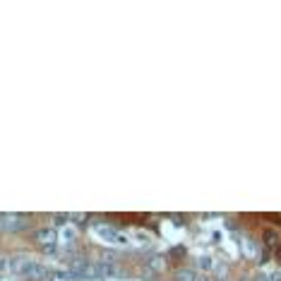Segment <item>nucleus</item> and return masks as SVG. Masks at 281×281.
Here are the masks:
<instances>
[{
	"mask_svg": "<svg viewBox=\"0 0 281 281\" xmlns=\"http://www.w3.org/2000/svg\"><path fill=\"white\" fill-rule=\"evenodd\" d=\"M173 281H197V272L190 267H180L173 272Z\"/></svg>",
	"mask_w": 281,
	"mask_h": 281,
	"instance_id": "423d86ee",
	"label": "nucleus"
},
{
	"mask_svg": "<svg viewBox=\"0 0 281 281\" xmlns=\"http://www.w3.org/2000/svg\"><path fill=\"white\" fill-rule=\"evenodd\" d=\"M70 219H72V224H75L77 228H82V224H87V221H89V214H72Z\"/></svg>",
	"mask_w": 281,
	"mask_h": 281,
	"instance_id": "0eeeda50",
	"label": "nucleus"
},
{
	"mask_svg": "<svg viewBox=\"0 0 281 281\" xmlns=\"http://www.w3.org/2000/svg\"><path fill=\"white\" fill-rule=\"evenodd\" d=\"M77 238V226L75 224H63L58 231V243L63 245H72V241Z\"/></svg>",
	"mask_w": 281,
	"mask_h": 281,
	"instance_id": "20e7f679",
	"label": "nucleus"
},
{
	"mask_svg": "<svg viewBox=\"0 0 281 281\" xmlns=\"http://www.w3.org/2000/svg\"><path fill=\"white\" fill-rule=\"evenodd\" d=\"M200 267H202V269H211V260H209V257H202V260H200Z\"/></svg>",
	"mask_w": 281,
	"mask_h": 281,
	"instance_id": "1a4fd4ad",
	"label": "nucleus"
},
{
	"mask_svg": "<svg viewBox=\"0 0 281 281\" xmlns=\"http://www.w3.org/2000/svg\"><path fill=\"white\" fill-rule=\"evenodd\" d=\"M260 281H281V272H264L260 274Z\"/></svg>",
	"mask_w": 281,
	"mask_h": 281,
	"instance_id": "6e6552de",
	"label": "nucleus"
},
{
	"mask_svg": "<svg viewBox=\"0 0 281 281\" xmlns=\"http://www.w3.org/2000/svg\"><path fill=\"white\" fill-rule=\"evenodd\" d=\"M262 241H264V247H267L269 252H274V250L281 245L279 233H277L274 228H267V231H264V233H262Z\"/></svg>",
	"mask_w": 281,
	"mask_h": 281,
	"instance_id": "39448f33",
	"label": "nucleus"
},
{
	"mask_svg": "<svg viewBox=\"0 0 281 281\" xmlns=\"http://www.w3.org/2000/svg\"><path fill=\"white\" fill-rule=\"evenodd\" d=\"M32 241L41 247V250H48V247H56L58 245V228L53 226H41L32 233Z\"/></svg>",
	"mask_w": 281,
	"mask_h": 281,
	"instance_id": "f257e3e1",
	"label": "nucleus"
},
{
	"mask_svg": "<svg viewBox=\"0 0 281 281\" xmlns=\"http://www.w3.org/2000/svg\"><path fill=\"white\" fill-rule=\"evenodd\" d=\"M96 236L101 238V241H106L108 245H125L128 243V236L125 233H120L118 228H113L108 224H99L96 226Z\"/></svg>",
	"mask_w": 281,
	"mask_h": 281,
	"instance_id": "f03ea898",
	"label": "nucleus"
},
{
	"mask_svg": "<svg viewBox=\"0 0 281 281\" xmlns=\"http://www.w3.org/2000/svg\"><path fill=\"white\" fill-rule=\"evenodd\" d=\"M274 257H277V262H279V267H281V245L274 250Z\"/></svg>",
	"mask_w": 281,
	"mask_h": 281,
	"instance_id": "9d476101",
	"label": "nucleus"
},
{
	"mask_svg": "<svg viewBox=\"0 0 281 281\" xmlns=\"http://www.w3.org/2000/svg\"><path fill=\"white\" fill-rule=\"evenodd\" d=\"M144 267L151 272V277H156V274L166 272V255H159V252H154V255H149V257L144 260Z\"/></svg>",
	"mask_w": 281,
	"mask_h": 281,
	"instance_id": "7ed1b4c3",
	"label": "nucleus"
}]
</instances>
